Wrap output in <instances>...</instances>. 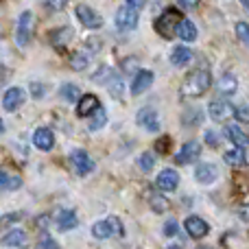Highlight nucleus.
Segmentation results:
<instances>
[{
	"mask_svg": "<svg viewBox=\"0 0 249 249\" xmlns=\"http://www.w3.org/2000/svg\"><path fill=\"white\" fill-rule=\"evenodd\" d=\"M216 90H219V94H223V96L236 94V90H238V79L234 77L232 72L221 74V79L216 81Z\"/></svg>",
	"mask_w": 249,
	"mask_h": 249,
	"instance_id": "obj_18",
	"label": "nucleus"
},
{
	"mask_svg": "<svg viewBox=\"0 0 249 249\" xmlns=\"http://www.w3.org/2000/svg\"><path fill=\"white\" fill-rule=\"evenodd\" d=\"M133 68H136V59H129L127 57V59L123 61V70L124 72H129V70H133Z\"/></svg>",
	"mask_w": 249,
	"mask_h": 249,
	"instance_id": "obj_43",
	"label": "nucleus"
},
{
	"mask_svg": "<svg viewBox=\"0 0 249 249\" xmlns=\"http://www.w3.org/2000/svg\"><path fill=\"white\" fill-rule=\"evenodd\" d=\"M179 2V7H186V9H193L199 4V0H177Z\"/></svg>",
	"mask_w": 249,
	"mask_h": 249,
	"instance_id": "obj_45",
	"label": "nucleus"
},
{
	"mask_svg": "<svg viewBox=\"0 0 249 249\" xmlns=\"http://www.w3.org/2000/svg\"><path fill=\"white\" fill-rule=\"evenodd\" d=\"M72 37H74V31L70 29V26H61V29H57L51 33V42L55 48H66Z\"/></svg>",
	"mask_w": 249,
	"mask_h": 249,
	"instance_id": "obj_20",
	"label": "nucleus"
},
{
	"mask_svg": "<svg viewBox=\"0 0 249 249\" xmlns=\"http://www.w3.org/2000/svg\"><path fill=\"white\" fill-rule=\"evenodd\" d=\"M74 16L79 18V22H81L86 29H101V26H103V18H101L94 9L88 7V4H77Z\"/></svg>",
	"mask_w": 249,
	"mask_h": 249,
	"instance_id": "obj_6",
	"label": "nucleus"
},
{
	"mask_svg": "<svg viewBox=\"0 0 249 249\" xmlns=\"http://www.w3.org/2000/svg\"><path fill=\"white\" fill-rule=\"evenodd\" d=\"M22 216H24V212H11V214H4L0 216V230L7 228V225H13L16 221H20Z\"/></svg>",
	"mask_w": 249,
	"mask_h": 249,
	"instance_id": "obj_34",
	"label": "nucleus"
},
{
	"mask_svg": "<svg viewBox=\"0 0 249 249\" xmlns=\"http://www.w3.org/2000/svg\"><path fill=\"white\" fill-rule=\"evenodd\" d=\"M177 230H179V228H177L175 221H173V219H171V221H166V223H164V236H168V238L175 236Z\"/></svg>",
	"mask_w": 249,
	"mask_h": 249,
	"instance_id": "obj_36",
	"label": "nucleus"
},
{
	"mask_svg": "<svg viewBox=\"0 0 249 249\" xmlns=\"http://www.w3.org/2000/svg\"><path fill=\"white\" fill-rule=\"evenodd\" d=\"M234 112H236V107H234L232 103H228L225 99H214L210 105H208V114H210V118L214 123H228V121H232Z\"/></svg>",
	"mask_w": 249,
	"mask_h": 249,
	"instance_id": "obj_4",
	"label": "nucleus"
},
{
	"mask_svg": "<svg viewBox=\"0 0 249 249\" xmlns=\"http://www.w3.org/2000/svg\"><path fill=\"white\" fill-rule=\"evenodd\" d=\"M199 155H201V144H199L197 140H190V142H186V144L179 149V153L175 155V162L179 164V166L193 164L199 160Z\"/></svg>",
	"mask_w": 249,
	"mask_h": 249,
	"instance_id": "obj_9",
	"label": "nucleus"
},
{
	"mask_svg": "<svg viewBox=\"0 0 249 249\" xmlns=\"http://www.w3.org/2000/svg\"><path fill=\"white\" fill-rule=\"evenodd\" d=\"M195 177H197L199 184H212L219 177V168L210 162H201L197 166V171H195Z\"/></svg>",
	"mask_w": 249,
	"mask_h": 249,
	"instance_id": "obj_15",
	"label": "nucleus"
},
{
	"mask_svg": "<svg viewBox=\"0 0 249 249\" xmlns=\"http://www.w3.org/2000/svg\"><path fill=\"white\" fill-rule=\"evenodd\" d=\"M210 86H212L210 70L199 68V70H193V72L184 79V83H181V94L188 96V99H197V96L206 94V92L210 90Z\"/></svg>",
	"mask_w": 249,
	"mask_h": 249,
	"instance_id": "obj_1",
	"label": "nucleus"
},
{
	"mask_svg": "<svg viewBox=\"0 0 249 249\" xmlns=\"http://www.w3.org/2000/svg\"><path fill=\"white\" fill-rule=\"evenodd\" d=\"M179 11L177 9H166V11L162 13V16L155 20V31H158L162 37H173L175 35V26H177V22H179Z\"/></svg>",
	"mask_w": 249,
	"mask_h": 249,
	"instance_id": "obj_3",
	"label": "nucleus"
},
{
	"mask_svg": "<svg viewBox=\"0 0 249 249\" xmlns=\"http://www.w3.org/2000/svg\"><path fill=\"white\" fill-rule=\"evenodd\" d=\"M88 64H90V53H88V51L74 53V55L70 57V68H72V70H86Z\"/></svg>",
	"mask_w": 249,
	"mask_h": 249,
	"instance_id": "obj_30",
	"label": "nucleus"
},
{
	"mask_svg": "<svg viewBox=\"0 0 249 249\" xmlns=\"http://www.w3.org/2000/svg\"><path fill=\"white\" fill-rule=\"evenodd\" d=\"M99 105L101 103H99V99H96L94 94H81L79 96V101H77V116H81V118L90 116Z\"/></svg>",
	"mask_w": 249,
	"mask_h": 249,
	"instance_id": "obj_17",
	"label": "nucleus"
},
{
	"mask_svg": "<svg viewBox=\"0 0 249 249\" xmlns=\"http://www.w3.org/2000/svg\"><path fill=\"white\" fill-rule=\"evenodd\" d=\"M44 92H46V88L42 86V83H31V94H33V99H42Z\"/></svg>",
	"mask_w": 249,
	"mask_h": 249,
	"instance_id": "obj_37",
	"label": "nucleus"
},
{
	"mask_svg": "<svg viewBox=\"0 0 249 249\" xmlns=\"http://www.w3.org/2000/svg\"><path fill=\"white\" fill-rule=\"evenodd\" d=\"M238 216H241L243 221H249V206H241V208H238Z\"/></svg>",
	"mask_w": 249,
	"mask_h": 249,
	"instance_id": "obj_46",
	"label": "nucleus"
},
{
	"mask_svg": "<svg viewBox=\"0 0 249 249\" xmlns=\"http://www.w3.org/2000/svg\"><path fill=\"white\" fill-rule=\"evenodd\" d=\"M234 116H236L238 121H245V123H249V107H247V105H241V107H236Z\"/></svg>",
	"mask_w": 249,
	"mask_h": 249,
	"instance_id": "obj_38",
	"label": "nucleus"
},
{
	"mask_svg": "<svg viewBox=\"0 0 249 249\" xmlns=\"http://www.w3.org/2000/svg\"><path fill=\"white\" fill-rule=\"evenodd\" d=\"M2 133H4V123L0 121V136H2Z\"/></svg>",
	"mask_w": 249,
	"mask_h": 249,
	"instance_id": "obj_50",
	"label": "nucleus"
},
{
	"mask_svg": "<svg viewBox=\"0 0 249 249\" xmlns=\"http://www.w3.org/2000/svg\"><path fill=\"white\" fill-rule=\"evenodd\" d=\"M105 123H107V112H105L103 107H96L94 112H92V121H90V131H99V129L105 127Z\"/></svg>",
	"mask_w": 249,
	"mask_h": 249,
	"instance_id": "obj_28",
	"label": "nucleus"
},
{
	"mask_svg": "<svg viewBox=\"0 0 249 249\" xmlns=\"http://www.w3.org/2000/svg\"><path fill=\"white\" fill-rule=\"evenodd\" d=\"M48 223H51V219H48V216H39V219H37L39 228H48Z\"/></svg>",
	"mask_w": 249,
	"mask_h": 249,
	"instance_id": "obj_48",
	"label": "nucleus"
},
{
	"mask_svg": "<svg viewBox=\"0 0 249 249\" xmlns=\"http://www.w3.org/2000/svg\"><path fill=\"white\" fill-rule=\"evenodd\" d=\"M107 221H109V225H112V232H116L118 236H123L124 230H123V223H121V221H118L116 216H112V219H107Z\"/></svg>",
	"mask_w": 249,
	"mask_h": 249,
	"instance_id": "obj_39",
	"label": "nucleus"
},
{
	"mask_svg": "<svg viewBox=\"0 0 249 249\" xmlns=\"http://www.w3.org/2000/svg\"><path fill=\"white\" fill-rule=\"evenodd\" d=\"M24 99H26V92L22 90V88L13 86V88H9V90L4 92L2 107L7 109V112H18V109L22 107V103H24Z\"/></svg>",
	"mask_w": 249,
	"mask_h": 249,
	"instance_id": "obj_10",
	"label": "nucleus"
},
{
	"mask_svg": "<svg viewBox=\"0 0 249 249\" xmlns=\"http://www.w3.org/2000/svg\"><path fill=\"white\" fill-rule=\"evenodd\" d=\"M35 33V16L33 11H22L18 18V26H16V44L20 48H24L26 44L33 39Z\"/></svg>",
	"mask_w": 249,
	"mask_h": 249,
	"instance_id": "obj_2",
	"label": "nucleus"
},
{
	"mask_svg": "<svg viewBox=\"0 0 249 249\" xmlns=\"http://www.w3.org/2000/svg\"><path fill=\"white\" fill-rule=\"evenodd\" d=\"M136 121L142 129H146V131H158L160 129V116L153 107H142L140 112H138Z\"/></svg>",
	"mask_w": 249,
	"mask_h": 249,
	"instance_id": "obj_12",
	"label": "nucleus"
},
{
	"mask_svg": "<svg viewBox=\"0 0 249 249\" xmlns=\"http://www.w3.org/2000/svg\"><path fill=\"white\" fill-rule=\"evenodd\" d=\"M206 142L212 146V149H216V146H219V138H216L214 131H206Z\"/></svg>",
	"mask_w": 249,
	"mask_h": 249,
	"instance_id": "obj_41",
	"label": "nucleus"
},
{
	"mask_svg": "<svg viewBox=\"0 0 249 249\" xmlns=\"http://www.w3.org/2000/svg\"><path fill=\"white\" fill-rule=\"evenodd\" d=\"M184 225H186V232H188L190 238H203L208 232H210L208 223L201 219V216H188Z\"/></svg>",
	"mask_w": 249,
	"mask_h": 249,
	"instance_id": "obj_13",
	"label": "nucleus"
},
{
	"mask_svg": "<svg viewBox=\"0 0 249 249\" xmlns=\"http://www.w3.org/2000/svg\"><path fill=\"white\" fill-rule=\"evenodd\" d=\"M114 77V68H109V66H99L96 68V72L92 74V83H99V86H105V83H109Z\"/></svg>",
	"mask_w": 249,
	"mask_h": 249,
	"instance_id": "obj_27",
	"label": "nucleus"
},
{
	"mask_svg": "<svg viewBox=\"0 0 249 249\" xmlns=\"http://www.w3.org/2000/svg\"><path fill=\"white\" fill-rule=\"evenodd\" d=\"M241 2H243V7H245L247 11H249V0H241Z\"/></svg>",
	"mask_w": 249,
	"mask_h": 249,
	"instance_id": "obj_49",
	"label": "nucleus"
},
{
	"mask_svg": "<svg viewBox=\"0 0 249 249\" xmlns=\"http://www.w3.org/2000/svg\"><path fill=\"white\" fill-rule=\"evenodd\" d=\"M138 26V9L131 4H123L116 11V29L118 31H133Z\"/></svg>",
	"mask_w": 249,
	"mask_h": 249,
	"instance_id": "obj_5",
	"label": "nucleus"
},
{
	"mask_svg": "<svg viewBox=\"0 0 249 249\" xmlns=\"http://www.w3.org/2000/svg\"><path fill=\"white\" fill-rule=\"evenodd\" d=\"M127 4H131V7H136V9H142L146 4V0H127Z\"/></svg>",
	"mask_w": 249,
	"mask_h": 249,
	"instance_id": "obj_47",
	"label": "nucleus"
},
{
	"mask_svg": "<svg viewBox=\"0 0 249 249\" xmlns=\"http://www.w3.org/2000/svg\"><path fill=\"white\" fill-rule=\"evenodd\" d=\"M153 79L155 77L151 70H138V72L133 74V81H131V94L133 96L144 94V92L153 86Z\"/></svg>",
	"mask_w": 249,
	"mask_h": 249,
	"instance_id": "obj_11",
	"label": "nucleus"
},
{
	"mask_svg": "<svg viewBox=\"0 0 249 249\" xmlns=\"http://www.w3.org/2000/svg\"><path fill=\"white\" fill-rule=\"evenodd\" d=\"M59 94L64 96L68 103H74V101H79V96H81V90H79V86H74V83H64V86L59 88Z\"/></svg>",
	"mask_w": 249,
	"mask_h": 249,
	"instance_id": "obj_31",
	"label": "nucleus"
},
{
	"mask_svg": "<svg viewBox=\"0 0 249 249\" xmlns=\"http://www.w3.org/2000/svg\"><path fill=\"white\" fill-rule=\"evenodd\" d=\"M177 186H179V175H177L175 168H164V171H160L158 179H155V188L160 190V193H173V190H177Z\"/></svg>",
	"mask_w": 249,
	"mask_h": 249,
	"instance_id": "obj_7",
	"label": "nucleus"
},
{
	"mask_svg": "<svg viewBox=\"0 0 249 249\" xmlns=\"http://www.w3.org/2000/svg\"><path fill=\"white\" fill-rule=\"evenodd\" d=\"M175 35L179 39H184L186 44H190L197 39V26H195L188 18H179V22H177V26H175Z\"/></svg>",
	"mask_w": 249,
	"mask_h": 249,
	"instance_id": "obj_14",
	"label": "nucleus"
},
{
	"mask_svg": "<svg viewBox=\"0 0 249 249\" xmlns=\"http://www.w3.org/2000/svg\"><path fill=\"white\" fill-rule=\"evenodd\" d=\"M109 90H112V96L121 99V96H123V83H121V79L112 77V81H109Z\"/></svg>",
	"mask_w": 249,
	"mask_h": 249,
	"instance_id": "obj_35",
	"label": "nucleus"
},
{
	"mask_svg": "<svg viewBox=\"0 0 249 249\" xmlns=\"http://www.w3.org/2000/svg\"><path fill=\"white\" fill-rule=\"evenodd\" d=\"M168 142H171L168 138H160V140L155 142V149H158L160 153H166V151H168Z\"/></svg>",
	"mask_w": 249,
	"mask_h": 249,
	"instance_id": "obj_42",
	"label": "nucleus"
},
{
	"mask_svg": "<svg viewBox=\"0 0 249 249\" xmlns=\"http://www.w3.org/2000/svg\"><path fill=\"white\" fill-rule=\"evenodd\" d=\"M225 136L232 140V144H236V146H247L249 144V138H247V133L243 131L238 124H230V127H225Z\"/></svg>",
	"mask_w": 249,
	"mask_h": 249,
	"instance_id": "obj_23",
	"label": "nucleus"
},
{
	"mask_svg": "<svg viewBox=\"0 0 249 249\" xmlns=\"http://www.w3.org/2000/svg\"><path fill=\"white\" fill-rule=\"evenodd\" d=\"M70 162H72V168L77 175H90L94 171V162H92V158L83 149H74L70 153Z\"/></svg>",
	"mask_w": 249,
	"mask_h": 249,
	"instance_id": "obj_8",
	"label": "nucleus"
},
{
	"mask_svg": "<svg viewBox=\"0 0 249 249\" xmlns=\"http://www.w3.org/2000/svg\"><path fill=\"white\" fill-rule=\"evenodd\" d=\"M153 166H155V158H153V153L144 151V153H142L140 158H138V168H140V171H144V173H149Z\"/></svg>",
	"mask_w": 249,
	"mask_h": 249,
	"instance_id": "obj_32",
	"label": "nucleus"
},
{
	"mask_svg": "<svg viewBox=\"0 0 249 249\" xmlns=\"http://www.w3.org/2000/svg\"><path fill=\"white\" fill-rule=\"evenodd\" d=\"M190 59H193V51H190L188 46H175L173 48V53H171V64L173 66H177V68H181V66H186V64H190Z\"/></svg>",
	"mask_w": 249,
	"mask_h": 249,
	"instance_id": "obj_21",
	"label": "nucleus"
},
{
	"mask_svg": "<svg viewBox=\"0 0 249 249\" xmlns=\"http://www.w3.org/2000/svg\"><path fill=\"white\" fill-rule=\"evenodd\" d=\"M24 243H26L24 230H11L9 234H4L0 238V245H4V247H18V245H24Z\"/></svg>",
	"mask_w": 249,
	"mask_h": 249,
	"instance_id": "obj_24",
	"label": "nucleus"
},
{
	"mask_svg": "<svg viewBox=\"0 0 249 249\" xmlns=\"http://www.w3.org/2000/svg\"><path fill=\"white\" fill-rule=\"evenodd\" d=\"M223 160L230 166H243L245 164V146H234L232 151H228L223 155Z\"/></svg>",
	"mask_w": 249,
	"mask_h": 249,
	"instance_id": "obj_25",
	"label": "nucleus"
},
{
	"mask_svg": "<svg viewBox=\"0 0 249 249\" xmlns=\"http://www.w3.org/2000/svg\"><path fill=\"white\" fill-rule=\"evenodd\" d=\"M22 186V179L18 175L0 171V190H18Z\"/></svg>",
	"mask_w": 249,
	"mask_h": 249,
	"instance_id": "obj_26",
	"label": "nucleus"
},
{
	"mask_svg": "<svg viewBox=\"0 0 249 249\" xmlns=\"http://www.w3.org/2000/svg\"><path fill=\"white\" fill-rule=\"evenodd\" d=\"M79 225V216L74 210H61L57 212V228L61 232H68V230H74Z\"/></svg>",
	"mask_w": 249,
	"mask_h": 249,
	"instance_id": "obj_19",
	"label": "nucleus"
},
{
	"mask_svg": "<svg viewBox=\"0 0 249 249\" xmlns=\"http://www.w3.org/2000/svg\"><path fill=\"white\" fill-rule=\"evenodd\" d=\"M33 144L37 146L39 151H51L53 146H55V136H53L51 129L42 127L33 133Z\"/></svg>",
	"mask_w": 249,
	"mask_h": 249,
	"instance_id": "obj_16",
	"label": "nucleus"
},
{
	"mask_svg": "<svg viewBox=\"0 0 249 249\" xmlns=\"http://www.w3.org/2000/svg\"><path fill=\"white\" fill-rule=\"evenodd\" d=\"M234 31H236V37L241 39L243 44H247V46H249V24H247V22H236Z\"/></svg>",
	"mask_w": 249,
	"mask_h": 249,
	"instance_id": "obj_33",
	"label": "nucleus"
},
{
	"mask_svg": "<svg viewBox=\"0 0 249 249\" xmlns=\"http://www.w3.org/2000/svg\"><path fill=\"white\" fill-rule=\"evenodd\" d=\"M112 225H109V221H99V223L92 225V236L99 238V241H105V238L112 236Z\"/></svg>",
	"mask_w": 249,
	"mask_h": 249,
	"instance_id": "obj_29",
	"label": "nucleus"
},
{
	"mask_svg": "<svg viewBox=\"0 0 249 249\" xmlns=\"http://www.w3.org/2000/svg\"><path fill=\"white\" fill-rule=\"evenodd\" d=\"M48 7L53 9V11H61V9H66V4H68V0H46Z\"/></svg>",
	"mask_w": 249,
	"mask_h": 249,
	"instance_id": "obj_40",
	"label": "nucleus"
},
{
	"mask_svg": "<svg viewBox=\"0 0 249 249\" xmlns=\"http://www.w3.org/2000/svg\"><path fill=\"white\" fill-rule=\"evenodd\" d=\"M146 201H149L151 210L155 212V214H164V212L168 210V199L164 197V193H149L146 195Z\"/></svg>",
	"mask_w": 249,
	"mask_h": 249,
	"instance_id": "obj_22",
	"label": "nucleus"
},
{
	"mask_svg": "<svg viewBox=\"0 0 249 249\" xmlns=\"http://www.w3.org/2000/svg\"><path fill=\"white\" fill-rule=\"evenodd\" d=\"M37 247H57V243L53 241V238H39Z\"/></svg>",
	"mask_w": 249,
	"mask_h": 249,
	"instance_id": "obj_44",
	"label": "nucleus"
}]
</instances>
